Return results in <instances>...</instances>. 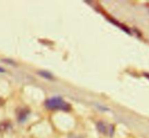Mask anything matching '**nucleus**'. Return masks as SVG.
<instances>
[{
  "label": "nucleus",
  "mask_w": 149,
  "mask_h": 138,
  "mask_svg": "<svg viewBox=\"0 0 149 138\" xmlns=\"http://www.w3.org/2000/svg\"><path fill=\"white\" fill-rule=\"evenodd\" d=\"M0 72H5V70H4V69H2V68H0Z\"/></svg>",
  "instance_id": "obj_6"
},
{
  "label": "nucleus",
  "mask_w": 149,
  "mask_h": 138,
  "mask_svg": "<svg viewBox=\"0 0 149 138\" xmlns=\"http://www.w3.org/2000/svg\"><path fill=\"white\" fill-rule=\"evenodd\" d=\"M47 108L51 110H61L68 111L71 109V106L61 97H54L47 100L45 102Z\"/></svg>",
  "instance_id": "obj_1"
},
{
  "label": "nucleus",
  "mask_w": 149,
  "mask_h": 138,
  "mask_svg": "<svg viewBox=\"0 0 149 138\" xmlns=\"http://www.w3.org/2000/svg\"><path fill=\"white\" fill-rule=\"evenodd\" d=\"M29 115V111L22 110L18 114V121L20 122H24L26 119L27 116Z\"/></svg>",
  "instance_id": "obj_3"
},
{
  "label": "nucleus",
  "mask_w": 149,
  "mask_h": 138,
  "mask_svg": "<svg viewBox=\"0 0 149 138\" xmlns=\"http://www.w3.org/2000/svg\"><path fill=\"white\" fill-rule=\"evenodd\" d=\"M39 75H40L42 77L45 78V79H48V80H51L54 78L53 77V75L51 73H49L48 71H40Z\"/></svg>",
  "instance_id": "obj_4"
},
{
  "label": "nucleus",
  "mask_w": 149,
  "mask_h": 138,
  "mask_svg": "<svg viewBox=\"0 0 149 138\" xmlns=\"http://www.w3.org/2000/svg\"><path fill=\"white\" fill-rule=\"evenodd\" d=\"M97 129H98V130L100 131L101 133H103V134L109 133L108 129H107L105 124L103 123V122H99V123L97 124Z\"/></svg>",
  "instance_id": "obj_2"
},
{
  "label": "nucleus",
  "mask_w": 149,
  "mask_h": 138,
  "mask_svg": "<svg viewBox=\"0 0 149 138\" xmlns=\"http://www.w3.org/2000/svg\"><path fill=\"white\" fill-rule=\"evenodd\" d=\"M8 126H9V124L8 123H6V122L0 123V132H4V131L6 130L8 128Z\"/></svg>",
  "instance_id": "obj_5"
}]
</instances>
